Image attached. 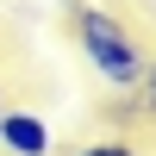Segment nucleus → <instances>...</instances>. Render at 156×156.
<instances>
[{"label":"nucleus","mask_w":156,"mask_h":156,"mask_svg":"<svg viewBox=\"0 0 156 156\" xmlns=\"http://www.w3.org/2000/svg\"><path fill=\"white\" fill-rule=\"evenodd\" d=\"M0 106H6V100H0Z\"/></svg>","instance_id":"39448f33"},{"label":"nucleus","mask_w":156,"mask_h":156,"mask_svg":"<svg viewBox=\"0 0 156 156\" xmlns=\"http://www.w3.org/2000/svg\"><path fill=\"white\" fill-rule=\"evenodd\" d=\"M75 156H144L137 144H125V137H100V144H81Z\"/></svg>","instance_id":"7ed1b4c3"},{"label":"nucleus","mask_w":156,"mask_h":156,"mask_svg":"<svg viewBox=\"0 0 156 156\" xmlns=\"http://www.w3.org/2000/svg\"><path fill=\"white\" fill-rule=\"evenodd\" d=\"M75 44H81V56L94 62V75H100L106 87H119V94L137 87L144 50H137L131 25H125L119 12H106V6H75Z\"/></svg>","instance_id":"f257e3e1"},{"label":"nucleus","mask_w":156,"mask_h":156,"mask_svg":"<svg viewBox=\"0 0 156 156\" xmlns=\"http://www.w3.org/2000/svg\"><path fill=\"white\" fill-rule=\"evenodd\" d=\"M0 150H6V156H50V150H56V137H50V125L37 119V112L0 106Z\"/></svg>","instance_id":"f03ea898"},{"label":"nucleus","mask_w":156,"mask_h":156,"mask_svg":"<svg viewBox=\"0 0 156 156\" xmlns=\"http://www.w3.org/2000/svg\"><path fill=\"white\" fill-rule=\"evenodd\" d=\"M137 100H144V112L156 119V62H144V69H137V87H131Z\"/></svg>","instance_id":"20e7f679"}]
</instances>
